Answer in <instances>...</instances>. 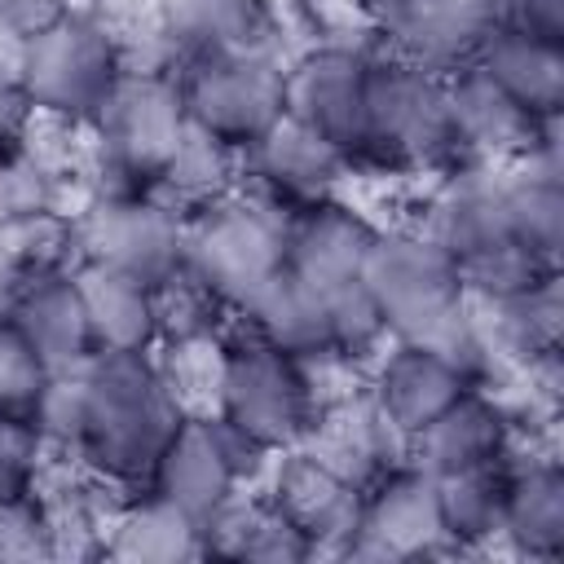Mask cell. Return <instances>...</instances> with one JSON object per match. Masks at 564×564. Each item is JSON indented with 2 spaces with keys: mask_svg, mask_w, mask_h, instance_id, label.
Returning a JSON list of instances; mask_svg holds the SVG:
<instances>
[{
  "mask_svg": "<svg viewBox=\"0 0 564 564\" xmlns=\"http://www.w3.org/2000/svg\"><path fill=\"white\" fill-rule=\"evenodd\" d=\"M361 286L375 300L388 339L436 348L480 383L489 348L480 339L476 304L458 278V264L423 225L375 229Z\"/></svg>",
  "mask_w": 564,
  "mask_h": 564,
  "instance_id": "1",
  "label": "cell"
},
{
  "mask_svg": "<svg viewBox=\"0 0 564 564\" xmlns=\"http://www.w3.org/2000/svg\"><path fill=\"white\" fill-rule=\"evenodd\" d=\"M181 414L185 410L150 352L93 357L84 366V432L75 458L101 485L145 489Z\"/></svg>",
  "mask_w": 564,
  "mask_h": 564,
  "instance_id": "2",
  "label": "cell"
},
{
  "mask_svg": "<svg viewBox=\"0 0 564 564\" xmlns=\"http://www.w3.org/2000/svg\"><path fill=\"white\" fill-rule=\"evenodd\" d=\"M216 419L264 458L308 441L322 397L308 361L273 348L238 322L216 352Z\"/></svg>",
  "mask_w": 564,
  "mask_h": 564,
  "instance_id": "3",
  "label": "cell"
},
{
  "mask_svg": "<svg viewBox=\"0 0 564 564\" xmlns=\"http://www.w3.org/2000/svg\"><path fill=\"white\" fill-rule=\"evenodd\" d=\"M286 216L256 194H229L194 216H185L181 273L207 291L220 308L242 313L286 260Z\"/></svg>",
  "mask_w": 564,
  "mask_h": 564,
  "instance_id": "4",
  "label": "cell"
},
{
  "mask_svg": "<svg viewBox=\"0 0 564 564\" xmlns=\"http://www.w3.org/2000/svg\"><path fill=\"white\" fill-rule=\"evenodd\" d=\"M128 62L119 40L88 13L66 9L48 26L26 35L18 84L35 119L53 123H93L123 79Z\"/></svg>",
  "mask_w": 564,
  "mask_h": 564,
  "instance_id": "5",
  "label": "cell"
},
{
  "mask_svg": "<svg viewBox=\"0 0 564 564\" xmlns=\"http://www.w3.org/2000/svg\"><path fill=\"white\" fill-rule=\"evenodd\" d=\"M176 88L189 123L238 154L286 115V66L269 48H198L176 70Z\"/></svg>",
  "mask_w": 564,
  "mask_h": 564,
  "instance_id": "6",
  "label": "cell"
},
{
  "mask_svg": "<svg viewBox=\"0 0 564 564\" xmlns=\"http://www.w3.org/2000/svg\"><path fill=\"white\" fill-rule=\"evenodd\" d=\"M449 159H458V150H454L445 75L397 57H375L366 84V123H361L357 163L436 167Z\"/></svg>",
  "mask_w": 564,
  "mask_h": 564,
  "instance_id": "7",
  "label": "cell"
},
{
  "mask_svg": "<svg viewBox=\"0 0 564 564\" xmlns=\"http://www.w3.org/2000/svg\"><path fill=\"white\" fill-rule=\"evenodd\" d=\"M75 264L110 269L145 286H167L185 256V216L145 189H110L70 220Z\"/></svg>",
  "mask_w": 564,
  "mask_h": 564,
  "instance_id": "8",
  "label": "cell"
},
{
  "mask_svg": "<svg viewBox=\"0 0 564 564\" xmlns=\"http://www.w3.org/2000/svg\"><path fill=\"white\" fill-rule=\"evenodd\" d=\"M101 141V163L115 176V189L154 194L181 141L189 137V115L176 88V75L163 70H123L110 101L93 119Z\"/></svg>",
  "mask_w": 564,
  "mask_h": 564,
  "instance_id": "9",
  "label": "cell"
},
{
  "mask_svg": "<svg viewBox=\"0 0 564 564\" xmlns=\"http://www.w3.org/2000/svg\"><path fill=\"white\" fill-rule=\"evenodd\" d=\"M264 463L269 458L234 436L216 414H181L145 489L207 529Z\"/></svg>",
  "mask_w": 564,
  "mask_h": 564,
  "instance_id": "10",
  "label": "cell"
},
{
  "mask_svg": "<svg viewBox=\"0 0 564 564\" xmlns=\"http://www.w3.org/2000/svg\"><path fill=\"white\" fill-rule=\"evenodd\" d=\"M449 551L436 480L419 463H397L379 471L370 485H361V511L357 529L344 542V555L361 560H419Z\"/></svg>",
  "mask_w": 564,
  "mask_h": 564,
  "instance_id": "11",
  "label": "cell"
},
{
  "mask_svg": "<svg viewBox=\"0 0 564 564\" xmlns=\"http://www.w3.org/2000/svg\"><path fill=\"white\" fill-rule=\"evenodd\" d=\"M370 13L388 57L449 75L467 66L502 22V0H375Z\"/></svg>",
  "mask_w": 564,
  "mask_h": 564,
  "instance_id": "12",
  "label": "cell"
},
{
  "mask_svg": "<svg viewBox=\"0 0 564 564\" xmlns=\"http://www.w3.org/2000/svg\"><path fill=\"white\" fill-rule=\"evenodd\" d=\"M260 498L308 546V555L344 551V542L357 529V511H361V485L344 476L339 467H330L308 445L273 454V471Z\"/></svg>",
  "mask_w": 564,
  "mask_h": 564,
  "instance_id": "13",
  "label": "cell"
},
{
  "mask_svg": "<svg viewBox=\"0 0 564 564\" xmlns=\"http://www.w3.org/2000/svg\"><path fill=\"white\" fill-rule=\"evenodd\" d=\"M370 62L366 53L326 44L286 66V115L330 141L348 163H357L361 150Z\"/></svg>",
  "mask_w": 564,
  "mask_h": 564,
  "instance_id": "14",
  "label": "cell"
},
{
  "mask_svg": "<svg viewBox=\"0 0 564 564\" xmlns=\"http://www.w3.org/2000/svg\"><path fill=\"white\" fill-rule=\"evenodd\" d=\"M352 163L330 141H322L317 132H308L291 115H282L242 154V172L251 176L256 198H264L282 216L300 212V207H313L322 198H335V185H339V176Z\"/></svg>",
  "mask_w": 564,
  "mask_h": 564,
  "instance_id": "15",
  "label": "cell"
},
{
  "mask_svg": "<svg viewBox=\"0 0 564 564\" xmlns=\"http://www.w3.org/2000/svg\"><path fill=\"white\" fill-rule=\"evenodd\" d=\"M467 388H480L458 361H449L436 348L423 344H401L388 339L375 352V375H370V401L383 410V419L405 436V445L441 414L449 410Z\"/></svg>",
  "mask_w": 564,
  "mask_h": 564,
  "instance_id": "16",
  "label": "cell"
},
{
  "mask_svg": "<svg viewBox=\"0 0 564 564\" xmlns=\"http://www.w3.org/2000/svg\"><path fill=\"white\" fill-rule=\"evenodd\" d=\"M423 229L449 251V260L463 269L507 242H516L507 220V189L502 167L494 163H458L441 189L432 194Z\"/></svg>",
  "mask_w": 564,
  "mask_h": 564,
  "instance_id": "17",
  "label": "cell"
},
{
  "mask_svg": "<svg viewBox=\"0 0 564 564\" xmlns=\"http://www.w3.org/2000/svg\"><path fill=\"white\" fill-rule=\"evenodd\" d=\"M375 229L379 225H370L361 212L344 207L339 198H322L313 207L286 212L282 269L326 295L339 286H352V282H361V264L375 242Z\"/></svg>",
  "mask_w": 564,
  "mask_h": 564,
  "instance_id": "18",
  "label": "cell"
},
{
  "mask_svg": "<svg viewBox=\"0 0 564 564\" xmlns=\"http://www.w3.org/2000/svg\"><path fill=\"white\" fill-rule=\"evenodd\" d=\"M449 97V123H454V150L458 163H516L533 145L551 137V128L529 123L471 62L445 75Z\"/></svg>",
  "mask_w": 564,
  "mask_h": 564,
  "instance_id": "19",
  "label": "cell"
},
{
  "mask_svg": "<svg viewBox=\"0 0 564 564\" xmlns=\"http://www.w3.org/2000/svg\"><path fill=\"white\" fill-rule=\"evenodd\" d=\"M471 66L538 128L560 123L564 115V44L538 40L511 26H494Z\"/></svg>",
  "mask_w": 564,
  "mask_h": 564,
  "instance_id": "20",
  "label": "cell"
},
{
  "mask_svg": "<svg viewBox=\"0 0 564 564\" xmlns=\"http://www.w3.org/2000/svg\"><path fill=\"white\" fill-rule=\"evenodd\" d=\"M511 436H516V419L485 388H467L410 441V463H419L427 476L494 467L511 458Z\"/></svg>",
  "mask_w": 564,
  "mask_h": 564,
  "instance_id": "21",
  "label": "cell"
},
{
  "mask_svg": "<svg viewBox=\"0 0 564 564\" xmlns=\"http://www.w3.org/2000/svg\"><path fill=\"white\" fill-rule=\"evenodd\" d=\"M9 322L26 335V344L53 370H75V366L93 361V339H88V317H84L75 264L26 273L18 295H13Z\"/></svg>",
  "mask_w": 564,
  "mask_h": 564,
  "instance_id": "22",
  "label": "cell"
},
{
  "mask_svg": "<svg viewBox=\"0 0 564 564\" xmlns=\"http://www.w3.org/2000/svg\"><path fill=\"white\" fill-rule=\"evenodd\" d=\"M93 357H137L159 344V291L93 264H75Z\"/></svg>",
  "mask_w": 564,
  "mask_h": 564,
  "instance_id": "23",
  "label": "cell"
},
{
  "mask_svg": "<svg viewBox=\"0 0 564 564\" xmlns=\"http://www.w3.org/2000/svg\"><path fill=\"white\" fill-rule=\"evenodd\" d=\"M498 538L529 560H555L564 551V471L555 458L507 467Z\"/></svg>",
  "mask_w": 564,
  "mask_h": 564,
  "instance_id": "24",
  "label": "cell"
},
{
  "mask_svg": "<svg viewBox=\"0 0 564 564\" xmlns=\"http://www.w3.org/2000/svg\"><path fill=\"white\" fill-rule=\"evenodd\" d=\"M238 322L269 339L273 348L300 357V361H335L330 357V300L326 291H313L295 273H278L242 313Z\"/></svg>",
  "mask_w": 564,
  "mask_h": 564,
  "instance_id": "25",
  "label": "cell"
},
{
  "mask_svg": "<svg viewBox=\"0 0 564 564\" xmlns=\"http://www.w3.org/2000/svg\"><path fill=\"white\" fill-rule=\"evenodd\" d=\"M101 551L110 560H132V564H176V560L207 555V542L198 520H189L167 498L141 489L115 511L110 538L101 542Z\"/></svg>",
  "mask_w": 564,
  "mask_h": 564,
  "instance_id": "26",
  "label": "cell"
},
{
  "mask_svg": "<svg viewBox=\"0 0 564 564\" xmlns=\"http://www.w3.org/2000/svg\"><path fill=\"white\" fill-rule=\"evenodd\" d=\"M507 463L494 467H471L454 476H432L436 480V502H441V524L449 551H471L498 538L502 524V489H507Z\"/></svg>",
  "mask_w": 564,
  "mask_h": 564,
  "instance_id": "27",
  "label": "cell"
},
{
  "mask_svg": "<svg viewBox=\"0 0 564 564\" xmlns=\"http://www.w3.org/2000/svg\"><path fill=\"white\" fill-rule=\"evenodd\" d=\"M238 172H242V154L234 145L216 141V137H207V132H198L189 123V137L181 141V150L167 163V172H163V181H159L154 194L167 198L181 216H194V212L229 198Z\"/></svg>",
  "mask_w": 564,
  "mask_h": 564,
  "instance_id": "28",
  "label": "cell"
},
{
  "mask_svg": "<svg viewBox=\"0 0 564 564\" xmlns=\"http://www.w3.org/2000/svg\"><path fill=\"white\" fill-rule=\"evenodd\" d=\"M207 555L229 560H304L308 546L278 520V511L264 498H234L207 529H203Z\"/></svg>",
  "mask_w": 564,
  "mask_h": 564,
  "instance_id": "29",
  "label": "cell"
},
{
  "mask_svg": "<svg viewBox=\"0 0 564 564\" xmlns=\"http://www.w3.org/2000/svg\"><path fill=\"white\" fill-rule=\"evenodd\" d=\"M167 26L198 48H264V13L256 0H167Z\"/></svg>",
  "mask_w": 564,
  "mask_h": 564,
  "instance_id": "30",
  "label": "cell"
},
{
  "mask_svg": "<svg viewBox=\"0 0 564 564\" xmlns=\"http://www.w3.org/2000/svg\"><path fill=\"white\" fill-rule=\"evenodd\" d=\"M53 366L26 344V335L4 317L0 322V414L31 419L40 392L48 388Z\"/></svg>",
  "mask_w": 564,
  "mask_h": 564,
  "instance_id": "31",
  "label": "cell"
},
{
  "mask_svg": "<svg viewBox=\"0 0 564 564\" xmlns=\"http://www.w3.org/2000/svg\"><path fill=\"white\" fill-rule=\"evenodd\" d=\"M48 445L31 419L0 414V507L31 502L40 494V463Z\"/></svg>",
  "mask_w": 564,
  "mask_h": 564,
  "instance_id": "32",
  "label": "cell"
},
{
  "mask_svg": "<svg viewBox=\"0 0 564 564\" xmlns=\"http://www.w3.org/2000/svg\"><path fill=\"white\" fill-rule=\"evenodd\" d=\"M498 26L564 44V0H502V22Z\"/></svg>",
  "mask_w": 564,
  "mask_h": 564,
  "instance_id": "33",
  "label": "cell"
},
{
  "mask_svg": "<svg viewBox=\"0 0 564 564\" xmlns=\"http://www.w3.org/2000/svg\"><path fill=\"white\" fill-rule=\"evenodd\" d=\"M35 123V110L18 79H0V159L26 150V132Z\"/></svg>",
  "mask_w": 564,
  "mask_h": 564,
  "instance_id": "34",
  "label": "cell"
},
{
  "mask_svg": "<svg viewBox=\"0 0 564 564\" xmlns=\"http://www.w3.org/2000/svg\"><path fill=\"white\" fill-rule=\"evenodd\" d=\"M66 9H70V0H0V13H4L22 35L48 26V22L62 18Z\"/></svg>",
  "mask_w": 564,
  "mask_h": 564,
  "instance_id": "35",
  "label": "cell"
},
{
  "mask_svg": "<svg viewBox=\"0 0 564 564\" xmlns=\"http://www.w3.org/2000/svg\"><path fill=\"white\" fill-rule=\"evenodd\" d=\"M22 48H26V35L0 13V79H18V70H22Z\"/></svg>",
  "mask_w": 564,
  "mask_h": 564,
  "instance_id": "36",
  "label": "cell"
},
{
  "mask_svg": "<svg viewBox=\"0 0 564 564\" xmlns=\"http://www.w3.org/2000/svg\"><path fill=\"white\" fill-rule=\"evenodd\" d=\"M22 278H26V273H22V269L0 251V322H4V317H9V308H13V295H18Z\"/></svg>",
  "mask_w": 564,
  "mask_h": 564,
  "instance_id": "37",
  "label": "cell"
}]
</instances>
